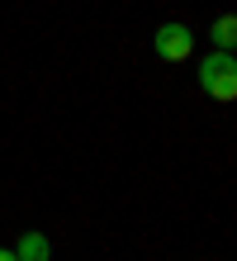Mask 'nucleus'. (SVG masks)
<instances>
[{"label": "nucleus", "instance_id": "nucleus-3", "mask_svg": "<svg viewBox=\"0 0 237 261\" xmlns=\"http://www.w3.org/2000/svg\"><path fill=\"white\" fill-rule=\"evenodd\" d=\"M14 256H19V261H47V256H52V242H47L43 233H24L19 247H14Z\"/></svg>", "mask_w": 237, "mask_h": 261}, {"label": "nucleus", "instance_id": "nucleus-5", "mask_svg": "<svg viewBox=\"0 0 237 261\" xmlns=\"http://www.w3.org/2000/svg\"><path fill=\"white\" fill-rule=\"evenodd\" d=\"M0 261H19V256H14V252H10V247H0Z\"/></svg>", "mask_w": 237, "mask_h": 261}, {"label": "nucleus", "instance_id": "nucleus-1", "mask_svg": "<svg viewBox=\"0 0 237 261\" xmlns=\"http://www.w3.org/2000/svg\"><path fill=\"white\" fill-rule=\"evenodd\" d=\"M199 90L214 100H237V62L232 53H214L199 62Z\"/></svg>", "mask_w": 237, "mask_h": 261}, {"label": "nucleus", "instance_id": "nucleus-2", "mask_svg": "<svg viewBox=\"0 0 237 261\" xmlns=\"http://www.w3.org/2000/svg\"><path fill=\"white\" fill-rule=\"evenodd\" d=\"M190 53H195V34H190L185 24H162V29H156V57L185 62Z\"/></svg>", "mask_w": 237, "mask_h": 261}, {"label": "nucleus", "instance_id": "nucleus-4", "mask_svg": "<svg viewBox=\"0 0 237 261\" xmlns=\"http://www.w3.org/2000/svg\"><path fill=\"white\" fill-rule=\"evenodd\" d=\"M214 43H218V53H232V43H237V19L232 14H223V19L214 24Z\"/></svg>", "mask_w": 237, "mask_h": 261}]
</instances>
